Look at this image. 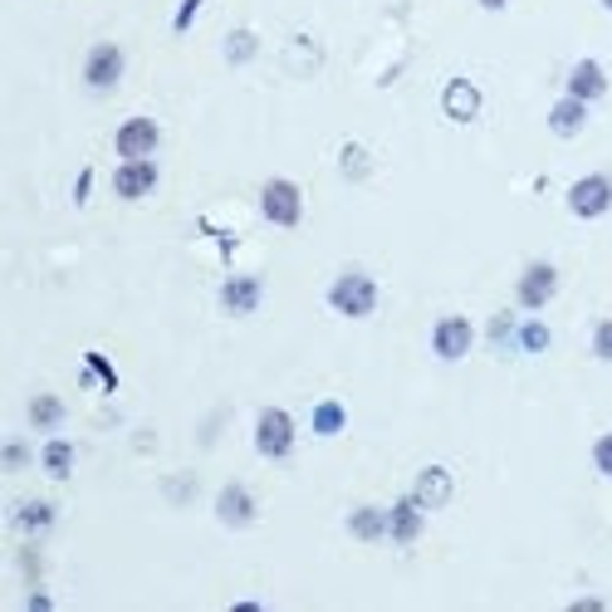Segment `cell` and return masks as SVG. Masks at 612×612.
Listing matches in <instances>:
<instances>
[{
    "label": "cell",
    "instance_id": "23",
    "mask_svg": "<svg viewBox=\"0 0 612 612\" xmlns=\"http://www.w3.org/2000/svg\"><path fill=\"white\" fill-rule=\"evenodd\" d=\"M514 343H520L524 353H544L549 343H554V334H549L544 318H530V324H520V334H514Z\"/></svg>",
    "mask_w": 612,
    "mask_h": 612
},
{
    "label": "cell",
    "instance_id": "28",
    "mask_svg": "<svg viewBox=\"0 0 612 612\" xmlns=\"http://www.w3.org/2000/svg\"><path fill=\"white\" fill-rule=\"evenodd\" d=\"M83 363H89V367H93V373H98V383H103L108 392H113V387H118V373H113V367H108V358H103V353H89V358H83Z\"/></svg>",
    "mask_w": 612,
    "mask_h": 612
},
{
    "label": "cell",
    "instance_id": "4",
    "mask_svg": "<svg viewBox=\"0 0 612 612\" xmlns=\"http://www.w3.org/2000/svg\"><path fill=\"white\" fill-rule=\"evenodd\" d=\"M122 69H128V55H122V45H113V40H98L89 55H83V83H89L93 93L118 89Z\"/></svg>",
    "mask_w": 612,
    "mask_h": 612
},
{
    "label": "cell",
    "instance_id": "15",
    "mask_svg": "<svg viewBox=\"0 0 612 612\" xmlns=\"http://www.w3.org/2000/svg\"><path fill=\"white\" fill-rule=\"evenodd\" d=\"M260 299H265V285H260V275H230L226 285H220V309L226 314H255L260 309Z\"/></svg>",
    "mask_w": 612,
    "mask_h": 612
},
{
    "label": "cell",
    "instance_id": "27",
    "mask_svg": "<svg viewBox=\"0 0 612 612\" xmlns=\"http://www.w3.org/2000/svg\"><path fill=\"white\" fill-rule=\"evenodd\" d=\"M201 6H206V0H181L177 16H171V30L187 34V30H191V20H196V10H201Z\"/></svg>",
    "mask_w": 612,
    "mask_h": 612
},
{
    "label": "cell",
    "instance_id": "22",
    "mask_svg": "<svg viewBox=\"0 0 612 612\" xmlns=\"http://www.w3.org/2000/svg\"><path fill=\"white\" fill-rule=\"evenodd\" d=\"M255 49H260L255 30H230V34H226V59H230V65H250Z\"/></svg>",
    "mask_w": 612,
    "mask_h": 612
},
{
    "label": "cell",
    "instance_id": "25",
    "mask_svg": "<svg viewBox=\"0 0 612 612\" xmlns=\"http://www.w3.org/2000/svg\"><path fill=\"white\" fill-rule=\"evenodd\" d=\"M593 353L603 363H612V318H598V328H593Z\"/></svg>",
    "mask_w": 612,
    "mask_h": 612
},
{
    "label": "cell",
    "instance_id": "11",
    "mask_svg": "<svg viewBox=\"0 0 612 612\" xmlns=\"http://www.w3.org/2000/svg\"><path fill=\"white\" fill-rule=\"evenodd\" d=\"M426 530V510L416 505V495H402L387 505V539L392 544H416Z\"/></svg>",
    "mask_w": 612,
    "mask_h": 612
},
{
    "label": "cell",
    "instance_id": "16",
    "mask_svg": "<svg viewBox=\"0 0 612 612\" xmlns=\"http://www.w3.org/2000/svg\"><path fill=\"white\" fill-rule=\"evenodd\" d=\"M10 524H16V534H24V539H40L55 530V505H49V500H20V505L10 510Z\"/></svg>",
    "mask_w": 612,
    "mask_h": 612
},
{
    "label": "cell",
    "instance_id": "17",
    "mask_svg": "<svg viewBox=\"0 0 612 612\" xmlns=\"http://www.w3.org/2000/svg\"><path fill=\"white\" fill-rule=\"evenodd\" d=\"M348 534L358 539V544H377V539H387V510L383 505H353L348 510Z\"/></svg>",
    "mask_w": 612,
    "mask_h": 612
},
{
    "label": "cell",
    "instance_id": "33",
    "mask_svg": "<svg viewBox=\"0 0 612 612\" xmlns=\"http://www.w3.org/2000/svg\"><path fill=\"white\" fill-rule=\"evenodd\" d=\"M598 6H603V10H612V0H598Z\"/></svg>",
    "mask_w": 612,
    "mask_h": 612
},
{
    "label": "cell",
    "instance_id": "10",
    "mask_svg": "<svg viewBox=\"0 0 612 612\" xmlns=\"http://www.w3.org/2000/svg\"><path fill=\"white\" fill-rule=\"evenodd\" d=\"M255 514H260V505H255L250 485H240V481L220 485V495H216V520L226 524V530H250Z\"/></svg>",
    "mask_w": 612,
    "mask_h": 612
},
{
    "label": "cell",
    "instance_id": "3",
    "mask_svg": "<svg viewBox=\"0 0 612 612\" xmlns=\"http://www.w3.org/2000/svg\"><path fill=\"white\" fill-rule=\"evenodd\" d=\"M554 294H559V265L554 260H530L520 269V279H514V304L520 309H549L554 304Z\"/></svg>",
    "mask_w": 612,
    "mask_h": 612
},
{
    "label": "cell",
    "instance_id": "29",
    "mask_svg": "<svg viewBox=\"0 0 612 612\" xmlns=\"http://www.w3.org/2000/svg\"><path fill=\"white\" fill-rule=\"evenodd\" d=\"M24 461H30V451H24V441H10V446H6V471H20Z\"/></svg>",
    "mask_w": 612,
    "mask_h": 612
},
{
    "label": "cell",
    "instance_id": "6",
    "mask_svg": "<svg viewBox=\"0 0 612 612\" xmlns=\"http://www.w3.org/2000/svg\"><path fill=\"white\" fill-rule=\"evenodd\" d=\"M569 211L579 220H603L612 211V177L608 171H588L569 187Z\"/></svg>",
    "mask_w": 612,
    "mask_h": 612
},
{
    "label": "cell",
    "instance_id": "18",
    "mask_svg": "<svg viewBox=\"0 0 612 612\" xmlns=\"http://www.w3.org/2000/svg\"><path fill=\"white\" fill-rule=\"evenodd\" d=\"M588 128V103H579V98L563 93L554 108H549V132H559V138H579V132Z\"/></svg>",
    "mask_w": 612,
    "mask_h": 612
},
{
    "label": "cell",
    "instance_id": "32",
    "mask_svg": "<svg viewBox=\"0 0 612 612\" xmlns=\"http://www.w3.org/2000/svg\"><path fill=\"white\" fill-rule=\"evenodd\" d=\"M510 0H481V10H505Z\"/></svg>",
    "mask_w": 612,
    "mask_h": 612
},
{
    "label": "cell",
    "instance_id": "30",
    "mask_svg": "<svg viewBox=\"0 0 612 612\" xmlns=\"http://www.w3.org/2000/svg\"><path fill=\"white\" fill-rule=\"evenodd\" d=\"M89 191H93V171L83 167V171H79V181H73V206H83V201H89Z\"/></svg>",
    "mask_w": 612,
    "mask_h": 612
},
{
    "label": "cell",
    "instance_id": "21",
    "mask_svg": "<svg viewBox=\"0 0 612 612\" xmlns=\"http://www.w3.org/2000/svg\"><path fill=\"white\" fill-rule=\"evenodd\" d=\"M59 422H65V402H59L55 392H34V397H30V426H40V432H55Z\"/></svg>",
    "mask_w": 612,
    "mask_h": 612
},
{
    "label": "cell",
    "instance_id": "12",
    "mask_svg": "<svg viewBox=\"0 0 612 612\" xmlns=\"http://www.w3.org/2000/svg\"><path fill=\"white\" fill-rule=\"evenodd\" d=\"M441 108H446V118H451V122H475V118H481V108H485L481 83H471V79H451L446 89H441Z\"/></svg>",
    "mask_w": 612,
    "mask_h": 612
},
{
    "label": "cell",
    "instance_id": "2",
    "mask_svg": "<svg viewBox=\"0 0 612 612\" xmlns=\"http://www.w3.org/2000/svg\"><path fill=\"white\" fill-rule=\"evenodd\" d=\"M260 216L269 220V226H279V230H294L304 220V191H299V181H289V177H269L265 187H260Z\"/></svg>",
    "mask_w": 612,
    "mask_h": 612
},
{
    "label": "cell",
    "instance_id": "31",
    "mask_svg": "<svg viewBox=\"0 0 612 612\" xmlns=\"http://www.w3.org/2000/svg\"><path fill=\"white\" fill-rule=\"evenodd\" d=\"M49 608H55V603H49L45 593H30V612H49Z\"/></svg>",
    "mask_w": 612,
    "mask_h": 612
},
{
    "label": "cell",
    "instance_id": "7",
    "mask_svg": "<svg viewBox=\"0 0 612 612\" xmlns=\"http://www.w3.org/2000/svg\"><path fill=\"white\" fill-rule=\"evenodd\" d=\"M475 348V324L465 314H441L432 324V353L441 363H461Z\"/></svg>",
    "mask_w": 612,
    "mask_h": 612
},
{
    "label": "cell",
    "instance_id": "8",
    "mask_svg": "<svg viewBox=\"0 0 612 612\" xmlns=\"http://www.w3.org/2000/svg\"><path fill=\"white\" fill-rule=\"evenodd\" d=\"M157 142H162V128H157V118H122L118 122V132H113V152H118V162H128V157H152L157 152Z\"/></svg>",
    "mask_w": 612,
    "mask_h": 612
},
{
    "label": "cell",
    "instance_id": "26",
    "mask_svg": "<svg viewBox=\"0 0 612 612\" xmlns=\"http://www.w3.org/2000/svg\"><path fill=\"white\" fill-rule=\"evenodd\" d=\"M343 171H348V177H367V152L358 142L343 147Z\"/></svg>",
    "mask_w": 612,
    "mask_h": 612
},
{
    "label": "cell",
    "instance_id": "19",
    "mask_svg": "<svg viewBox=\"0 0 612 612\" xmlns=\"http://www.w3.org/2000/svg\"><path fill=\"white\" fill-rule=\"evenodd\" d=\"M73 456H79V451H73V441H65V436H49L45 446H40V465H45L49 481H69V475H73Z\"/></svg>",
    "mask_w": 612,
    "mask_h": 612
},
{
    "label": "cell",
    "instance_id": "9",
    "mask_svg": "<svg viewBox=\"0 0 612 612\" xmlns=\"http://www.w3.org/2000/svg\"><path fill=\"white\" fill-rule=\"evenodd\" d=\"M157 181H162V171H157L152 157H128V162H118V171H113V191L122 196V201H142V196H152Z\"/></svg>",
    "mask_w": 612,
    "mask_h": 612
},
{
    "label": "cell",
    "instance_id": "20",
    "mask_svg": "<svg viewBox=\"0 0 612 612\" xmlns=\"http://www.w3.org/2000/svg\"><path fill=\"white\" fill-rule=\"evenodd\" d=\"M309 426H314V436H338L343 426H348V407H343L338 397H324V402H314V412H309Z\"/></svg>",
    "mask_w": 612,
    "mask_h": 612
},
{
    "label": "cell",
    "instance_id": "24",
    "mask_svg": "<svg viewBox=\"0 0 612 612\" xmlns=\"http://www.w3.org/2000/svg\"><path fill=\"white\" fill-rule=\"evenodd\" d=\"M593 471L612 481V432H603V436L593 441Z\"/></svg>",
    "mask_w": 612,
    "mask_h": 612
},
{
    "label": "cell",
    "instance_id": "1",
    "mask_svg": "<svg viewBox=\"0 0 612 612\" xmlns=\"http://www.w3.org/2000/svg\"><path fill=\"white\" fill-rule=\"evenodd\" d=\"M328 309L343 318H367L377 309V279L367 269H343L328 285Z\"/></svg>",
    "mask_w": 612,
    "mask_h": 612
},
{
    "label": "cell",
    "instance_id": "13",
    "mask_svg": "<svg viewBox=\"0 0 612 612\" xmlns=\"http://www.w3.org/2000/svg\"><path fill=\"white\" fill-rule=\"evenodd\" d=\"M563 93H569V98H579V103L593 108L598 98L608 93V69L598 65V59H579V65L569 69V79H563Z\"/></svg>",
    "mask_w": 612,
    "mask_h": 612
},
{
    "label": "cell",
    "instance_id": "14",
    "mask_svg": "<svg viewBox=\"0 0 612 612\" xmlns=\"http://www.w3.org/2000/svg\"><path fill=\"white\" fill-rule=\"evenodd\" d=\"M412 495L422 510H441V505H451V495H456V481H451L446 465H422L416 481H412Z\"/></svg>",
    "mask_w": 612,
    "mask_h": 612
},
{
    "label": "cell",
    "instance_id": "5",
    "mask_svg": "<svg viewBox=\"0 0 612 612\" xmlns=\"http://www.w3.org/2000/svg\"><path fill=\"white\" fill-rule=\"evenodd\" d=\"M255 451L265 461H285L294 451V416L285 407H265L255 416Z\"/></svg>",
    "mask_w": 612,
    "mask_h": 612
}]
</instances>
